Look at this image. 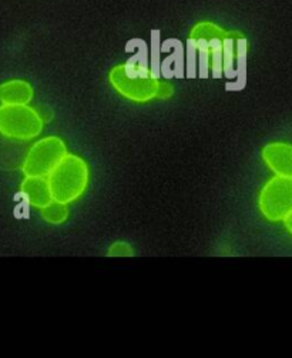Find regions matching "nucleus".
I'll use <instances>...</instances> for the list:
<instances>
[{"label":"nucleus","mask_w":292,"mask_h":358,"mask_svg":"<svg viewBox=\"0 0 292 358\" xmlns=\"http://www.w3.org/2000/svg\"><path fill=\"white\" fill-rule=\"evenodd\" d=\"M53 200L71 203L82 197L89 186V166L76 156L66 155L56 169L48 176Z\"/></svg>","instance_id":"3"},{"label":"nucleus","mask_w":292,"mask_h":358,"mask_svg":"<svg viewBox=\"0 0 292 358\" xmlns=\"http://www.w3.org/2000/svg\"><path fill=\"white\" fill-rule=\"evenodd\" d=\"M20 194L29 206L36 208H42L53 200L48 177L26 176L20 185Z\"/></svg>","instance_id":"9"},{"label":"nucleus","mask_w":292,"mask_h":358,"mask_svg":"<svg viewBox=\"0 0 292 358\" xmlns=\"http://www.w3.org/2000/svg\"><path fill=\"white\" fill-rule=\"evenodd\" d=\"M133 248L130 244L127 243H115L110 248H108V256H113V257H130L133 256Z\"/></svg>","instance_id":"12"},{"label":"nucleus","mask_w":292,"mask_h":358,"mask_svg":"<svg viewBox=\"0 0 292 358\" xmlns=\"http://www.w3.org/2000/svg\"><path fill=\"white\" fill-rule=\"evenodd\" d=\"M45 122L39 112L29 104H2L0 106V134L27 141L38 137L43 130Z\"/></svg>","instance_id":"4"},{"label":"nucleus","mask_w":292,"mask_h":358,"mask_svg":"<svg viewBox=\"0 0 292 358\" xmlns=\"http://www.w3.org/2000/svg\"><path fill=\"white\" fill-rule=\"evenodd\" d=\"M285 224V229L288 230V233L292 236V211L288 214V216L282 220Z\"/></svg>","instance_id":"14"},{"label":"nucleus","mask_w":292,"mask_h":358,"mask_svg":"<svg viewBox=\"0 0 292 358\" xmlns=\"http://www.w3.org/2000/svg\"><path fill=\"white\" fill-rule=\"evenodd\" d=\"M258 207L268 222H282L292 211V178H270L260 193Z\"/></svg>","instance_id":"6"},{"label":"nucleus","mask_w":292,"mask_h":358,"mask_svg":"<svg viewBox=\"0 0 292 358\" xmlns=\"http://www.w3.org/2000/svg\"><path fill=\"white\" fill-rule=\"evenodd\" d=\"M173 93H174V90H173V86H171V85L160 83V87H159V92H157V97H160V99H167V97H171Z\"/></svg>","instance_id":"13"},{"label":"nucleus","mask_w":292,"mask_h":358,"mask_svg":"<svg viewBox=\"0 0 292 358\" xmlns=\"http://www.w3.org/2000/svg\"><path fill=\"white\" fill-rule=\"evenodd\" d=\"M42 219L49 224H61L68 219V206L57 200H52L41 208Z\"/></svg>","instance_id":"11"},{"label":"nucleus","mask_w":292,"mask_h":358,"mask_svg":"<svg viewBox=\"0 0 292 358\" xmlns=\"http://www.w3.org/2000/svg\"><path fill=\"white\" fill-rule=\"evenodd\" d=\"M34 90L29 82L9 80L0 85V103L2 104H29L33 99Z\"/></svg>","instance_id":"10"},{"label":"nucleus","mask_w":292,"mask_h":358,"mask_svg":"<svg viewBox=\"0 0 292 358\" xmlns=\"http://www.w3.org/2000/svg\"><path fill=\"white\" fill-rule=\"evenodd\" d=\"M248 42L241 31H227L223 41V73L228 78L238 73L247 57Z\"/></svg>","instance_id":"7"},{"label":"nucleus","mask_w":292,"mask_h":358,"mask_svg":"<svg viewBox=\"0 0 292 358\" xmlns=\"http://www.w3.org/2000/svg\"><path fill=\"white\" fill-rule=\"evenodd\" d=\"M66 155L67 148L61 138L54 136L45 137L31 146L22 170L24 176L48 177Z\"/></svg>","instance_id":"5"},{"label":"nucleus","mask_w":292,"mask_h":358,"mask_svg":"<svg viewBox=\"0 0 292 358\" xmlns=\"http://www.w3.org/2000/svg\"><path fill=\"white\" fill-rule=\"evenodd\" d=\"M112 86L126 99L137 103L150 101L157 97L160 82L154 71L143 62L134 59L119 64L108 75Z\"/></svg>","instance_id":"1"},{"label":"nucleus","mask_w":292,"mask_h":358,"mask_svg":"<svg viewBox=\"0 0 292 358\" xmlns=\"http://www.w3.org/2000/svg\"><path fill=\"white\" fill-rule=\"evenodd\" d=\"M263 160L268 169L285 178H292V143L272 141L263 149Z\"/></svg>","instance_id":"8"},{"label":"nucleus","mask_w":292,"mask_h":358,"mask_svg":"<svg viewBox=\"0 0 292 358\" xmlns=\"http://www.w3.org/2000/svg\"><path fill=\"white\" fill-rule=\"evenodd\" d=\"M226 33L224 29L212 22H200L191 29L189 38L190 63L193 55L198 53L203 78L208 76L210 70L214 78L223 76V41Z\"/></svg>","instance_id":"2"}]
</instances>
